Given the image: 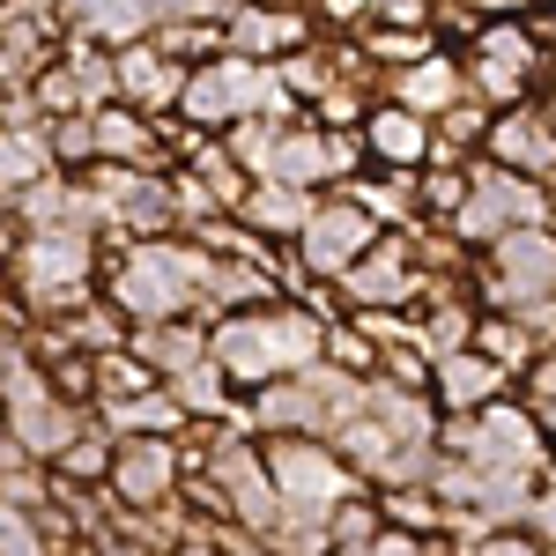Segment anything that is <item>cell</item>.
<instances>
[{
  "mask_svg": "<svg viewBox=\"0 0 556 556\" xmlns=\"http://www.w3.org/2000/svg\"><path fill=\"white\" fill-rule=\"evenodd\" d=\"M327 334L334 319H319L312 304H253L215 319V364L238 386H275V379H304L312 364H327Z\"/></svg>",
  "mask_w": 556,
  "mask_h": 556,
  "instance_id": "1",
  "label": "cell"
},
{
  "mask_svg": "<svg viewBox=\"0 0 556 556\" xmlns=\"http://www.w3.org/2000/svg\"><path fill=\"white\" fill-rule=\"evenodd\" d=\"M215 275H223V260L208 245H193V238H141L112 267V304L127 312L134 327L186 319V312H208Z\"/></svg>",
  "mask_w": 556,
  "mask_h": 556,
  "instance_id": "2",
  "label": "cell"
},
{
  "mask_svg": "<svg viewBox=\"0 0 556 556\" xmlns=\"http://www.w3.org/2000/svg\"><path fill=\"white\" fill-rule=\"evenodd\" d=\"M438 453L445 460H475L490 475H534L549 468V424L527 401H490L482 416H445L438 424Z\"/></svg>",
  "mask_w": 556,
  "mask_h": 556,
  "instance_id": "3",
  "label": "cell"
},
{
  "mask_svg": "<svg viewBox=\"0 0 556 556\" xmlns=\"http://www.w3.org/2000/svg\"><path fill=\"white\" fill-rule=\"evenodd\" d=\"M267 475L298 519H334L349 497H364V475L342 460L334 438H267Z\"/></svg>",
  "mask_w": 556,
  "mask_h": 556,
  "instance_id": "4",
  "label": "cell"
},
{
  "mask_svg": "<svg viewBox=\"0 0 556 556\" xmlns=\"http://www.w3.org/2000/svg\"><path fill=\"white\" fill-rule=\"evenodd\" d=\"M475 186H468V208L453 215V238L460 245H497V238H513V230H542L556 215L549 186L527 172H505V164H475Z\"/></svg>",
  "mask_w": 556,
  "mask_h": 556,
  "instance_id": "5",
  "label": "cell"
},
{
  "mask_svg": "<svg viewBox=\"0 0 556 556\" xmlns=\"http://www.w3.org/2000/svg\"><path fill=\"white\" fill-rule=\"evenodd\" d=\"M89 275H97V238L30 230V245H15V290L45 312H60V319L89 304Z\"/></svg>",
  "mask_w": 556,
  "mask_h": 556,
  "instance_id": "6",
  "label": "cell"
},
{
  "mask_svg": "<svg viewBox=\"0 0 556 556\" xmlns=\"http://www.w3.org/2000/svg\"><path fill=\"white\" fill-rule=\"evenodd\" d=\"M482 290L490 304H505V312H534V304L556 298V230H513V238H497L490 245V267H482Z\"/></svg>",
  "mask_w": 556,
  "mask_h": 556,
  "instance_id": "7",
  "label": "cell"
},
{
  "mask_svg": "<svg viewBox=\"0 0 556 556\" xmlns=\"http://www.w3.org/2000/svg\"><path fill=\"white\" fill-rule=\"evenodd\" d=\"M178 482H186V445L178 438H119V460H112L104 497L119 513H156V505L178 497Z\"/></svg>",
  "mask_w": 556,
  "mask_h": 556,
  "instance_id": "8",
  "label": "cell"
},
{
  "mask_svg": "<svg viewBox=\"0 0 556 556\" xmlns=\"http://www.w3.org/2000/svg\"><path fill=\"white\" fill-rule=\"evenodd\" d=\"M379 245V223H371V208H356V201H319V215L304 223V238H298V260H304V275L312 282H342L356 260Z\"/></svg>",
  "mask_w": 556,
  "mask_h": 556,
  "instance_id": "9",
  "label": "cell"
},
{
  "mask_svg": "<svg viewBox=\"0 0 556 556\" xmlns=\"http://www.w3.org/2000/svg\"><path fill=\"white\" fill-rule=\"evenodd\" d=\"M416 267H424V260H416V238L393 230V238H379L371 253L349 267L334 290L349 298V312H401V304L416 298Z\"/></svg>",
  "mask_w": 556,
  "mask_h": 556,
  "instance_id": "10",
  "label": "cell"
},
{
  "mask_svg": "<svg viewBox=\"0 0 556 556\" xmlns=\"http://www.w3.org/2000/svg\"><path fill=\"white\" fill-rule=\"evenodd\" d=\"M186 83H193V67H186V60H172L156 38H141V45H127V52H119V104L149 112V119L178 112V104H186Z\"/></svg>",
  "mask_w": 556,
  "mask_h": 556,
  "instance_id": "11",
  "label": "cell"
},
{
  "mask_svg": "<svg viewBox=\"0 0 556 556\" xmlns=\"http://www.w3.org/2000/svg\"><path fill=\"white\" fill-rule=\"evenodd\" d=\"M490 164H505V172H527V178H556V112L542 104H513V112H497V127H490Z\"/></svg>",
  "mask_w": 556,
  "mask_h": 556,
  "instance_id": "12",
  "label": "cell"
},
{
  "mask_svg": "<svg viewBox=\"0 0 556 556\" xmlns=\"http://www.w3.org/2000/svg\"><path fill=\"white\" fill-rule=\"evenodd\" d=\"M223 38H230V52L275 67V60H290V52L312 45V23H304L298 8H275V0H238L230 23H223Z\"/></svg>",
  "mask_w": 556,
  "mask_h": 556,
  "instance_id": "13",
  "label": "cell"
},
{
  "mask_svg": "<svg viewBox=\"0 0 556 556\" xmlns=\"http://www.w3.org/2000/svg\"><path fill=\"white\" fill-rule=\"evenodd\" d=\"M60 23H67V38H97L127 52V45L156 38V0H67Z\"/></svg>",
  "mask_w": 556,
  "mask_h": 556,
  "instance_id": "14",
  "label": "cell"
},
{
  "mask_svg": "<svg viewBox=\"0 0 556 556\" xmlns=\"http://www.w3.org/2000/svg\"><path fill=\"white\" fill-rule=\"evenodd\" d=\"M386 89H393V104H408V112H424V119H445L453 104H468V67H460L453 52H430L416 67L386 75Z\"/></svg>",
  "mask_w": 556,
  "mask_h": 556,
  "instance_id": "15",
  "label": "cell"
},
{
  "mask_svg": "<svg viewBox=\"0 0 556 556\" xmlns=\"http://www.w3.org/2000/svg\"><path fill=\"white\" fill-rule=\"evenodd\" d=\"M505 379H513V371H497L482 349H460V356H445V364H438L430 393H438V408H445V416H482L490 401H505Z\"/></svg>",
  "mask_w": 556,
  "mask_h": 556,
  "instance_id": "16",
  "label": "cell"
},
{
  "mask_svg": "<svg viewBox=\"0 0 556 556\" xmlns=\"http://www.w3.org/2000/svg\"><path fill=\"white\" fill-rule=\"evenodd\" d=\"M364 141H371V156H379L386 172H416V164H430V141H438V127H430L424 112H408V104H371Z\"/></svg>",
  "mask_w": 556,
  "mask_h": 556,
  "instance_id": "17",
  "label": "cell"
},
{
  "mask_svg": "<svg viewBox=\"0 0 556 556\" xmlns=\"http://www.w3.org/2000/svg\"><path fill=\"white\" fill-rule=\"evenodd\" d=\"M134 356H149L156 379H178V371H193L201 356H215V327H201V319H156V327H134Z\"/></svg>",
  "mask_w": 556,
  "mask_h": 556,
  "instance_id": "18",
  "label": "cell"
},
{
  "mask_svg": "<svg viewBox=\"0 0 556 556\" xmlns=\"http://www.w3.org/2000/svg\"><path fill=\"white\" fill-rule=\"evenodd\" d=\"M312 215H319L312 186L260 178L253 193H245V208H238V223H245V230H260V238H304V223H312Z\"/></svg>",
  "mask_w": 556,
  "mask_h": 556,
  "instance_id": "19",
  "label": "cell"
},
{
  "mask_svg": "<svg viewBox=\"0 0 556 556\" xmlns=\"http://www.w3.org/2000/svg\"><path fill=\"white\" fill-rule=\"evenodd\" d=\"M60 172V156H52V119L45 127H8V141H0V186H8V201L15 193H30L38 178Z\"/></svg>",
  "mask_w": 556,
  "mask_h": 556,
  "instance_id": "20",
  "label": "cell"
},
{
  "mask_svg": "<svg viewBox=\"0 0 556 556\" xmlns=\"http://www.w3.org/2000/svg\"><path fill=\"white\" fill-rule=\"evenodd\" d=\"M149 156H156V127H149V112H134V104L97 112V164H141V172H149Z\"/></svg>",
  "mask_w": 556,
  "mask_h": 556,
  "instance_id": "21",
  "label": "cell"
},
{
  "mask_svg": "<svg viewBox=\"0 0 556 556\" xmlns=\"http://www.w3.org/2000/svg\"><path fill=\"white\" fill-rule=\"evenodd\" d=\"M104 424L119 430V438H186V408H178L172 386H156V393H141V401H119V408H104Z\"/></svg>",
  "mask_w": 556,
  "mask_h": 556,
  "instance_id": "22",
  "label": "cell"
},
{
  "mask_svg": "<svg viewBox=\"0 0 556 556\" xmlns=\"http://www.w3.org/2000/svg\"><path fill=\"white\" fill-rule=\"evenodd\" d=\"M275 178L282 186H334V149H327V127H290L282 149H275Z\"/></svg>",
  "mask_w": 556,
  "mask_h": 556,
  "instance_id": "23",
  "label": "cell"
},
{
  "mask_svg": "<svg viewBox=\"0 0 556 556\" xmlns=\"http://www.w3.org/2000/svg\"><path fill=\"white\" fill-rule=\"evenodd\" d=\"M89 393H97V401H104V408H119V401H141V393H156V364H149V356H134V349H112V356H97V364H89Z\"/></svg>",
  "mask_w": 556,
  "mask_h": 556,
  "instance_id": "24",
  "label": "cell"
},
{
  "mask_svg": "<svg viewBox=\"0 0 556 556\" xmlns=\"http://www.w3.org/2000/svg\"><path fill=\"white\" fill-rule=\"evenodd\" d=\"M475 349H482V356H490V364H497V371H534V364H542V356H534V327H527V319H519V312H505V319H482V327H475Z\"/></svg>",
  "mask_w": 556,
  "mask_h": 556,
  "instance_id": "25",
  "label": "cell"
},
{
  "mask_svg": "<svg viewBox=\"0 0 556 556\" xmlns=\"http://www.w3.org/2000/svg\"><path fill=\"white\" fill-rule=\"evenodd\" d=\"M178 393V408H186V416H193V424H201V416H230V371H223V364H215V356H201V364H193V371H178V379H164Z\"/></svg>",
  "mask_w": 556,
  "mask_h": 556,
  "instance_id": "26",
  "label": "cell"
},
{
  "mask_svg": "<svg viewBox=\"0 0 556 556\" xmlns=\"http://www.w3.org/2000/svg\"><path fill=\"white\" fill-rule=\"evenodd\" d=\"M475 60H497L505 75H519V83H527V75L542 67V45H534V30H527V23H482V30H475Z\"/></svg>",
  "mask_w": 556,
  "mask_h": 556,
  "instance_id": "27",
  "label": "cell"
},
{
  "mask_svg": "<svg viewBox=\"0 0 556 556\" xmlns=\"http://www.w3.org/2000/svg\"><path fill=\"white\" fill-rule=\"evenodd\" d=\"M364 52H371V67H416V60H430L438 45H430V30H393V23H371L364 30Z\"/></svg>",
  "mask_w": 556,
  "mask_h": 556,
  "instance_id": "28",
  "label": "cell"
},
{
  "mask_svg": "<svg viewBox=\"0 0 556 556\" xmlns=\"http://www.w3.org/2000/svg\"><path fill=\"white\" fill-rule=\"evenodd\" d=\"M282 134H290L282 119H238V127H230V156H238L253 178H275V149H282Z\"/></svg>",
  "mask_w": 556,
  "mask_h": 556,
  "instance_id": "29",
  "label": "cell"
},
{
  "mask_svg": "<svg viewBox=\"0 0 556 556\" xmlns=\"http://www.w3.org/2000/svg\"><path fill=\"white\" fill-rule=\"evenodd\" d=\"M275 75H282V89H290L298 104H319L327 89L342 83V75H334V60H327V52H312V45L290 52V60H275Z\"/></svg>",
  "mask_w": 556,
  "mask_h": 556,
  "instance_id": "30",
  "label": "cell"
},
{
  "mask_svg": "<svg viewBox=\"0 0 556 556\" xmlns=\"http://www.w3.org/2000/svg\"><path fill=\"white\" fill-rule=\"evenodd\" d=\"M52 156L60 164H97V112H75V119H52Z\"/></svg>",
  "mask_w": 556,
  "mask_h": 556,
  "instance_id": "31",
  "label": "cell"
},
{
  "mask_svg": "<svg viewBox=\"0 0 556 556\" xmlns=\"http://www.w3.org/2000/svg\"><path fill=\"white\" fill-rule=\"evenodd\" d=\"M468 556H556V549L534 534V527H497V534H482Z\"/></svg>",
  "mask_w": 556,
  "mask_h": 556,
  "instance_id": "32",
  "label": "cell"
},
{
  "mask_svg": "<svg viewBox=\"0 0 556 556\" xmlns=\"http://www.w3.org/2000/svg\"><path fill=\"white\" fill-rule=\"evenodd\" d=\"M371 23H393V30H430L438 23V0H371ZM364 23V30H371Z\"/></svg>",
  "mask_w": 556,
  "mask_h": 556,
  "instance_id": "33",
  "label": "cell"
},
{
  "mask_svg": "<svg viewBox=\"0 0 556 556\" xmlns=\"http://www.w3.org/2000/svg\"><path fill=\"white\" fill-rule=\"evenodd\" d=\"M238 0H156V30L164 23H230Z\"/></svg>",
  "mask_w": 556,
  "mask_h": 556,
  "instance_id": "34",
  "label": "cell"
},
{
  "mask_svg": "<svg viewBox=\"0 0 556 556\" xmlns=\"http://www.w3.org/2000/svg\"><path fill=\"white\" fill-rule=\"evenodd\" d=\"M527 527H534V534L556 549V475H549V490H534V513H527Z\"/></svg>",
  "mask_w": 556,
  "mask_h": 556,
  "instance_id": "35",
  "label": "cell"
},
{
  "mask_svg": "<svg viewBox=\"0 0 556 556\" xmlns=\"http://www.w3.org/2000/svg\"><path fill=\"white\" fill-rule=\"evenodd\" d=\"M8 8H30V15H60L67 0H8Z\"/></svg>",
  "mask_w": 556,
  "mask_h": 556,
  "instance_id": "36",
  "label": "cell"
},
{
  "mask_svg": "<svg viewBox=\"0 0 556 556\" xmlns=\"http://www.w3.org/2000/svg\"><path fill=\"white\" fill-rule=\"evenodd\" d=\"M172 556H223V549H215V542H178Z\"/></svg>",
  "mask_w": 556,
  "mask_h": 556,
  "instance_id": "37",
  "label": "cell"
},
{
  "mask_svg": "<svg viewBox=\"0 0 556 556\" xmlns=\"http://www.w3.org/2000/svg\"><path fill=\"white\" fill-rule=\"evenodd\" d=\"M468 8H519V0H468Z\"/></svg>",
  "mask_w": 556,
  "mask_h": 556,
  "instance_id": "38",
  "label": "cell"
},
{
  "mask_svg": "<svg viewBox=\"0 0 556 556\" xmlns=\"http://www.w3.org/2000/svg\"><path fill=\"white\" fill-rule=\"evenodd\" d=\"M549 475H556V445H549Z\"/></svg>",
  "mask_w": 556,
  "mask_h": 556,
  "instance_id": "39",
  "label": "cell"
},
{
  "mask_svg": "<svg viewBox=\"0 0 556 556\" xmlns=\"http://www.w3.org/2000/svg\"><path fill=\"white\" fill-rule=\"evenodd\" d=\"M549 112H556V97H549Z\"/></svg>",
  "mask_w": 556,
  "mask_h": 556,
  "instance_id": "40",
  "label": "cell"
}]
</instances>
